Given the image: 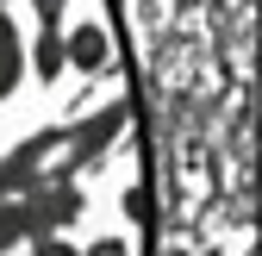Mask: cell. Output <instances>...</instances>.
<instances>
[{"instance_id": "cell-3", "label": "cell", "mask_w": 262, "mask_h": 256, "mask_svg": "<svg viewBox=\"0 0 262 256\" xmlns=\"http://www.w3.org/2000/svg\"><path fill=\"white\" fill-rule=\"evenodd\" d=\"M62 56H69V69H81V75H106L113 69V31L100 19H75L62 31Z\"/></svg>"}, {"instance_id": "cell-1", "label": "cell", "mask_w": 262, "mask_h": 256, "mask_svg": "<svg viewBox=\"0 0 262 256\" xmlns=\"http://www.w3.org/2000/svg\"><path fill=\"white\" fill-rule=\"evenodd\" d=\"M38 181H75L69 175V125H44L0 156V194H25Z\"/></svg>"}, {"instance_id": "cell-2", "label": "cell", "mask_w": 262, "mask_h": 256, "mask_svg": "<svg viewBox=\"0 0 262 256\" xmlns=\"http://www.w3.org/2000/svg\"><path fill=\"white\" fill-rule=\"evenodd\" d=\"M25 225H31V238H44V231H69L75 219H81V187L75 181H38V187H25Z\"/></svg>"}, {"instance_id": "cell-10", "label": "cell", "mask_w": 262, "mask_h": 256, "mask_svg": "<svg viewBox=\"0 0 262 256\" xmlns=\"http://www.w3.org/2000/svg\"><path fill=\"white\" fill-rule=\"evenodd\" d=\"M81 256H131V250H125V244H119V238H100V244H88V250H81Z\"/></svg>"}, {"instance_id": "cell-11", "label": "cell", "mask_w": 262, "mask_h": 256, "mask_svg": "<svg viewBox=\"0 0 262 256\" xmlns=\"http://www.w3.org/2000/svg\"><path fill=\"white\" fill-rule=\"evenodd\" d=\"M0 7H13V0H0Z\"/></svg>"}, {"instance_id": "cell-5", "label": "cell", "mask_w": 262, "mask_h": 256, "mask_svg": "<svg viewBox=\"0 0 262 256\" xmlns=\"http://www.w3.org/2000/svg\"><path fill=\"white\" fill-rule=\"evenodd\" d=\"M25 69L38 81H56L62 69H69V56H62V31H38V38L25 44Z\"/></svg>"}, {"instance_id": "cell-7", "label": "cell", "mask_w": 262, "mask_h": 256, "mask_svg": "<svg viewBox=\"0 0 262 256\" xmlns=\"http://www.w3.org/2000/svg\"><path fill=\"white\" fill-rule=\"evenodd\" d=\"M25 244H31V256H81L69 244V231H44V238H25Z\"/></svg>"}, {"instance_id": "cell-4", "label": "cell", "mask_w": 262, "mask_h": 256, "mask_svg": "<svg viewBox=\"0 0 262 256\" xmlns=\"http://www.w3.org/2000/svg\"><path fill=\"white\" fill-rule=\"evenodd\" d=\"M25 81V38H19V19L0 7V100H13Z\"/></svg>"}, {"instance_id": "cell-8", "label": "cell", "mask_w": 262, "mask_h": 256, "mask_svg": "<svg viewBox=\"0 0 262 256\" xmlns=\"http://www.w3.org/2000/svg\"><path fill=\"white\" fill-rule=\"evenodd\" d=\"M31 13H38V31H62V13H69V0H31Z\"/></svg>"}, {"instance_id": "cell-6", "label": "cell", "mask_w": 262, "mask_h": 256, "mask_svg": "<svg viewBox=\"0 0 262 256\" xmlns=\"http://www.w3.org/2000/svg\"><path fill=\"white\" fill-rule=\"evenodd\" d=\"M25 238H31V225H25V200H19V194H0V256L19 250Z\"/></svg>"}, {"instance_id": "cell-9", "label": "cell", "mask_w": 262, "mask_h": 256, "mask_svg": "<svg viewBox=\"0 0 262 256\" xmlns=\"http://www.w3.org/2000/svg\"><path fill=\"white\" fill-rule=\"evenodd\" d=\"M125 212L144 219V212H150V187H131V194H125Z\"/></svg>"}]
</instances>
